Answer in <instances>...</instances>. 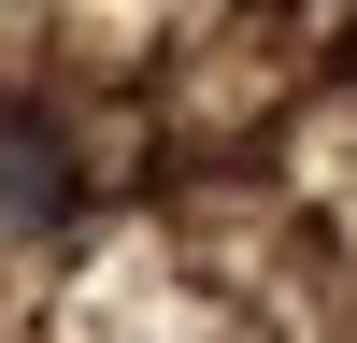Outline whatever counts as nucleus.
<instances>
[{"label":"nucleus","instance_id":"1","mask_svg":"<svg viewBox=\"0 0 357 343\" xmlns=\"http://www.w3.org/2000/svg\"><path fill=\"white\" fill-rule=\"evenodd\" d=\"M72 200H86L72 143H57L29 100H0V229H72Z\"/></svg>","mask_w":357,"mask_h":343}]
</instances>
